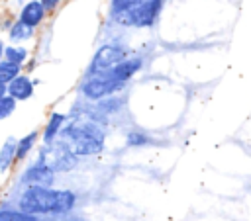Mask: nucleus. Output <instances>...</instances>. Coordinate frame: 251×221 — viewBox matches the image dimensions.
<instances>
[{
  "mask_svg": "<svg viewBox=\"0 0 251 221\" xmlns=\"http://www.w3.org/2000/svg\"><path fill=\"white\" fill-rule=\"evenodd\" d=\"M76 196L71 190H53L49 186H29L20 198V209L31 215L65 213L73 209Z\"/></svg>",
  "mask_w": 251,
  "mask_h": 221,
  "instance_id": "f257e3e1",
  "label": "nucleus"
},
{
  "mask_svg": "<svg viewBox=\"0 0 251 221\" xmlns=\"http://www.w3.org/2000/svg\"><path fill=\"white\" fill-rule=\"evenodd\" d=\"M59 133L65 139V149L75 156L98 155L104 149V131L96 123H73Z\"/></svg>",
  "mask_w": 251,
  "mask_h": 221,
  "instance_id": "f03ea898",
  "label": "nucleus"
},
{
  "mask_svg": "<svg viewBox=\"0 0 251 221\" xmlns=\"http://www.w3.org/2000/svg\"><path fill=\"white\" fill-rule=\"evenodd\" d=\"M163 6L165 0H143L129 10L110 14V20L122 27H151L157 23Z\"/></svg>",
  "mask_w": 251,
  "mask_h": 221,
  "instance_id": "7ed1b4c3",
  "label": "nucleus"
},
{
  "mask_svg": "<svg viewBox=\"0 0 251 221\" xmlns=\"http://www.w3.org/2000/svg\"><path fill=\"white\" fill-rule=\"evenodd\" d=\"M126 57H127V47L126 45H122V43H106L94 53V57H92V61L88 65L86 76L104 74Z\"/></svg>",
  "mask_w": 251,
  "mask_h": 221,
  "instance_id": "20e7f679",
  "label": "nucleus"
},
{
  "mask_svg": "<svg viewBox=\"0 0 251 221\" xmlns=\"http://www.w3.org/2000/svg\"><path fill=\"white\" fill-rule=\"evenodd\" d=\"M126 84L118 82V80H112L108 74H92V76H86V80L82 82L80 86V94L86 98V100H92V102H98L102 98H108L116 92H120Z\"/></svg>",
  "mask_w": 251,
  "mask_h": 221,
  "instance_id": "39448f33",
  "label": "nucleus"
},
{
  "mask_svg": "<svg viewBox=\"0 0 251 221\" xmlns=\"http://www.w3.org/2000/svg\"><path fill=\"white\" fill-rule=\"evenodd\" d=\"M141 66H143V57H141V55H133V57L122 59L116 66H112V68H110L108 72H104V74H108L112 80H118V82L126 84V82L131 80L133 74H137V72L141 70Z\"/></svg>",
  "mask_w": 251,
  "mask_h": 221,
  "instance_id": "423d86ee",
  "label": "nucleus"
},
{
  "mask_svg": "<svg viewBox=\"0 0 251 221\" xmlns=\"http://www.w3.org/2000/svg\"><path fill=\"white\" fill-rule=\"evenodd\" d=\"M6 94L12 96L16 102L18 100H27V98L33 96V82L29 80V76H25V74L20 72L18 76H14L6 84Z\"/></svg>",
  "mask_w": 251,
  "mask_h": 221,
  "instance_id": "0eeeda50",
  "label": "nucleus"
},
{
  "mask_svg": "<svg viewBox=\"0 0 251 221\" xmlns=\"http://www.w3.org/2000/svg\"><path fill=\"white\" fill-rule=\"evenodd\" d=\"M45 16H47V12L43 10L39 0H27L20 10V22L33 27V29L45 20Z\"/></svg>",
  "mask_w": 251,
  "mask_h": 221,
  "instance_id": "6e6552de",
  "label": "nucleus"
},
{
  "mask_svg": "<svg viewBox=\"0 0 251 221\" xmlns=\"http://www.w3.org/2000/svg\"><path fill=\"white\" fill-rule=\"evenodd\" d=\"M24 180L29 182L31 186H51V182H53V168L47 166L45 162H37V164H33L25 172Z\"/></svg>",
  "mask_w": 251,
  "mask_h": 221,
  "instance_id": "1a4fd4ad",
  "label": "nucleus"
},
{
  "mask_svg": "<svg viewBox=\"0 0 251 221\" xmlns=\"http://www.w3.org/2000/svg\"><path fill=\"white\" fill-rule=\"evenodd\" d=\"M63 123H65V115L63 113H51V117H49V121L45 125V131H43V141L51 143L59 135V131L63 129Z\"/></svg>",
  "mask_w": 251,
  "mask_h": 221,
  "instance_id": "9d476101",
  "label": "nucleus"
},
{
  "mask_svg": "<svg viewBox=\"0 0 251 221\" xmlns=\"http://www.w3.org/2000/svg\"><path fill=\"white\" fill-rule=\"evenodd\" d=\"M14 158H16V141L8 139L0 151V170H8L10 164L14 162Z\"/></svg>",
  "mask_w": 251,
  "mask_h": 221,
  "instance_id": "9b49d317",
  "label": "nucleus"
},
{
  "mask_svg": "<svg viewBox=\"0 0 251 221\" xmlns=\"http://www.w3.org/2000/svg\"><path fill=\"white\" fill-rule=\"evenodd\" d=\"M31 35H33V27L22 23L20 20L10 27V39H12V41H25V39H29Z\"/></svg>",
  "mask_w": 251,
  "mask_h": 221,
  "instance_id": "f8f14e48",
  "label": "nucleus"
},
{
  "mask_svg": "<svg viewBox=\"0 0 251 221\" xmlns=\"http://www.w3.org/2000/svg\"><path fill=\"white\" fill-rule=\"evenodd\" d=\"M20 70H22V66L20 65H16V63H10V61H0V82H4V84H8L14 76H18L20 74Z\"/></svg>",
  "mask_w": 251,
  "mask_h": 221,
  "instance_id": "ddd939ff",
  "label": "nucleus"
},
{
  "mask_svg": "<svg viewBox=\"0 0 251 221\" xmlns=\"http://www.w3.org/2000/svg\"><path fill=\"white\" fill-rule=\"evenodd\" d=\"M4 57H6V61L22 66L27 61V51L24 47H4Z\"/></svg>",
  "mask_w": 251,
  "mask_h": 221,
  "instance_id": "4468645a",
  "label": "nucleus"
},
{
  "mask_svg": "<svg viewBox=\"0 0 251 221\" xmlns=\"http://www.w3.org/2000/svg\"><path fill=\"white\" fill-rule=\"evenodd\" d=\"M35 141H37V133H35V131L29 133V135H25L24 139H20V141L16 143V158H24V156L29 153V149L35 145Z\"/></svg>",
  "mask_w": 251,
  "mask_h": 221,
  "instance_id": "2eb2a0df",
  "label": "nucleus"
},
{
  "mask_svg": "<svg viewBox=\"0 0 251 221\" xmlns=\"http://www.w3.org/2000/svg\"><path fill=\"white\" fill-rule=\"evenodd\" d=\"M153 141L145 135V133H141V131H129L127 135H126V145L127 147H147V145H151Z\"/></svg>",
  "mask_w": 251,
  "mask_h": 221,
  "instance_id": "dca6fc26",
  "label": "nucleus"
},
{
  "mask_svg": "<svg viewBox=\"0 0 251 221\" xmlns=\"http://www.w3.org/2000/svg\"><path fill=\"white\" fill-rule=\"evenodd\" d=\"M0 221H37L35 215L25 211H0Z\"/></svg>",
  "mask_w": 251,
  "mask_h": 221,
  "instance_id": "f3484780",
  "label": "nucleus"
},
{
  "mask_svg": "<svg viewBox=\"0 0 251 221\" xmlns=\"http://www.w3.org/2000/svg\"><path fill=\"white\" fill-rule=\"evenodd\" d=\"M14 110H16V100H14L12 96H8V94L2 96V98H0V119L12 115Z\"/></svg>",
  "mask_w": 251,
  "mask_h": 221,
  "instance_id": "a211bd4d",
  "label": "nucleus"
},
{
  "mask_svg": "<svg viewBox=\"0 0 251 221\" xmlns=\"http://www.w3.org/2000/svg\"><path fill=\"white\" fill-rule=\"evenodd\" d=\"M39 2H41V6H43L45 12H53V10L59 6L61 0H39Z\"/></svg>",
  "mask_w": 251,
  "mask_h": 221,
  "instance_id": "6ab92c4d",
  "label": "nucleus"
},
{
  "mask_svg": "<svg viewBox=\"0 0 251 221\" xmlns=\"http://www.w3.org/2000/svg\"><path fill=\"white\" fill-rule=\"evenodd\" d=\"M2 96H6V84L4 82H0V98Z\"/></svg>",
  "mask_w": 251,
  "mask_h": 221,
  "instance_id": "aec40b11",
  "label": "nucleus"
},
{
  "mask_svg": "<svg viewBox=\"0 0 251 221\" xmlns=\"http://www.w3.org/2000/svg\"><path fill=\"white\" fill-rule=\"evenodd\" d=\"M2 57H4V43L0 41V61H2Z\"/></svg>",
  "mask_w": 251,
  "mask_h": 221,
  "instance_id": "412c9836",
  "label": "nucleus"
},
{
  "mask_svg": "<svg viewBox=\"0 0 251 221\" xmlns=\"http://www.w3.org/2000/svg\"><path fill=\"white\" fill-rule=\"evenodd\" d=\"M20 2H24V0H20Z\"/></svg>",
  "mask_w": 251,
  "mask_h": 221,
  "instance_id": "4be33fe9",
  "label": "nucleus"
}]
</instances>
